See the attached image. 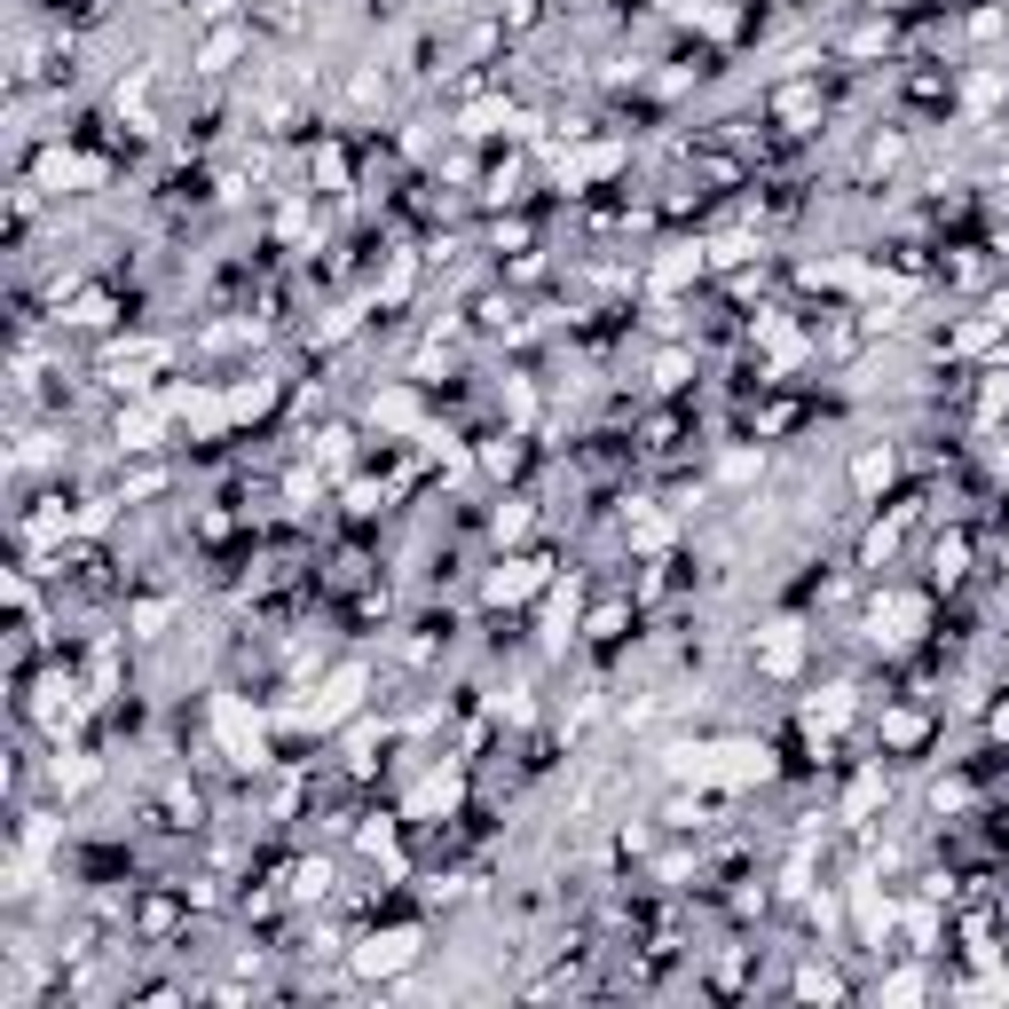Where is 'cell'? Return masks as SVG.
<instances>
[{"mask_svg": "<svg viewBox=\"0 0 1009 1009\" xmlns=\"http://www.w3.org/2000/svg\"><path fill=\"white\" fill-rule=\"evenodd\" d=\"M411 955H418L411 938H372V947H363L355 962H363V970H402V962H411Z\"/></svg>", "mask_w": 1009, "mask_h": 1009, "instance_id": "1", "label": "cell"}]
</instances>
